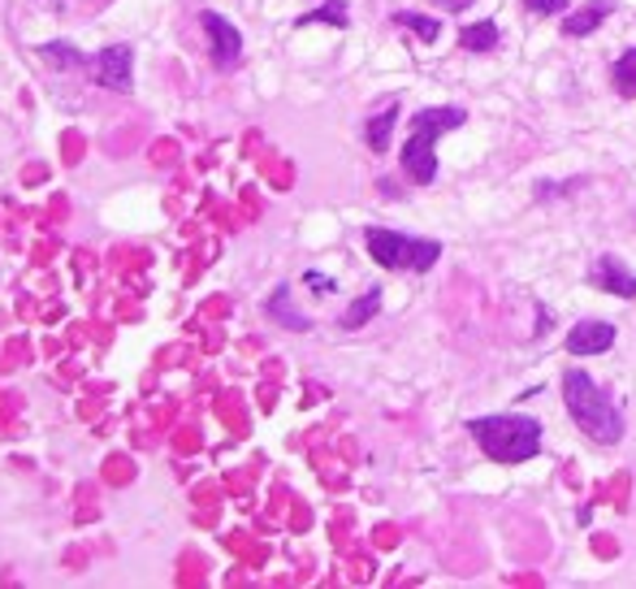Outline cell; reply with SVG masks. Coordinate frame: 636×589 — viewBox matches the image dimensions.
I'll use <instances>...</instances> for the list:
<instances>
[{"label":"cell","instance_id":"cell-17","mask_svg":"<svg viewBox=\"0 0 636 589\" xmlns=\"http://www.w3.org/2000/svg\"><path fill=\"white\" fill-rule=\"evenodd\" d=\"M44 61H52V65H65V70H79V65H87V56L83 52H74L70 44H44Z\"/></svg>","mask_w":636,"mask_h":589},{"label":"cell","instance_id":"cell-14","mask_svg":"<svg viewBox=\"0 0 636 589\" xmlns=\"http://www.w3.org/2000/svg\"><path fill=\"white\" fill-rule=\"evenodd\" d=\"M611 83L624 100H636V49H628L611 65Z\"/></svg>","mask_w":636,"mask_h":589},{"label":"cell","instance_id":"cell-2","mask_svg":"<svg viewBox=\"0 0 636 589\" xmlns=\"http://www.w3.org/2000/svg\"><path fill=\"white\" fill-rule=\"evenodd\" d=\"M468 430L493 464H529L541 451V425L533 416L498 412V416H477Z\"/></svg>","mask_w":636,"mask_h":589},{"label":"cell","instance_id":"cell-20","mask_svg":"<svg viewBox=\"0 0 636 589\" xmlns=\"http://www.w3.org/2000/svg\"><path fill=\"white\" fill-rule=\"evenodd\" d=\"M434 4H438V9H446V13H459V9H468L472 0H434Z\"/></svg>","mask_w":636,"mask_h":589},{"label":"cell","instance_id":"cell-8","mask_svg":"<svg viewBox=\"0 0 636 589\" xmlns=\"http://www.w3.org/2000/svg\"><path fill=\"white\" fill-rule=\"evenodd\" d=\"M611 347H615V326L611 321H581L567 334L572 355H597V351H611Z\"/></svg>","mask_w":636,"mask_h":589},{"label":"cell","instance_id":"cell-9","mask_svg":"<svg viewBox=\"0 0 636 589\" xmlns=\"http://www.w3.org/2000/svg\"><path fill=\"white\" fill-rule=\"evenodd\" d=\"M606 13H611V0H597V4H585V9L567 13V18H563V35L581 40V35H588V31H597V27L606 22Z\"/></svg>","mask_w":636,"mask_h":589},{"label":"cell","instance_id":"cell-15","mask_svg":"<svg viewBox=\"0 0 636 589\" xmlns=\"http://www.w3.org/2000/svg\"><path fill=\"white\" fill-rule=\"evenodd\" d=\"M269 317L286 321V330H312V321H307L303 312H294V308H291V291H286V287L269 299Z\"/></svg>","mask_w":636,"mask_h":589},{"label":"cell","instance_id":"cell-1","mask_svg":"<svg viewBox=\"0 0 636 589\" xmlns=\"http://www.w3.org/2000/svg\"><path fill=\"white\" fill-rule=\"evenodd\" d=\"M563 403H567V412H572V421L585 438L602 442V446H615L624 438V407L602 391L585 369L563 373Z\"/></svg>","mask_w":636,"mask_h":589},{"label":"cell","instance_id":"cell-6","mask_svg":"<svg viewBox=\"0 0 636 589\" xmlns=\"http://www.w3.org/2000/svg\"><path fill=\"white\" fill-rule=\"evenodd\" d=\"M588 282H593L597 291L619 294V299H636V273L619 256H597L593 269H588Z\"/></svg>","mask_w":636,"mask_h":589},{"label":"cell","instance_id":"cell-13","mask_svg":"<svg viewBox=\"0 0 636 589\" xmlns=\"http://www.w3.org/2000/svg\"><path fill=\"white\" fill-rule=\"evenodd\" d=\"M398 27H407V31H416L425 44H434L441 35V22L438 18H429V13H411V9H398V13H390Z\"/></svg>","mask_w":636,"mask_h":589},{"label":"cell","instance_id":"cell-16","mask_svg":"<svg viewBox=\"0 0 636 589\" xmlns=\"http://www.w3.org/2000/svg\"><path fill=\"white\" fill-rule=\"evenodd\" d=\"M312 22H330V27H346L351 18H346V4H343V0H330V4H321V9H312V13H303V18H299V27H312Z\"/></svg>","mask_w":636,"mask_h":589},{"label":"cell","instance_id":"cell-5","mask_svg":"<svg viewBox=\"0 0 636 589\" xmlns=\"http://www.w3.org/2000/svg\"><path fill=\"white\" fill-rule=\"evenodd\" d=\"M199 22H204V35H208V49H212V65L217 70H234L239 61H243V35H239V27L234 22H226L221 13H199Z\"/></svg>","mask_w":636,"mask_h":589},{"label":"cell","instance_id":"cell-19","mask_svg":"<svg viewBox=\"0 0 636 589\" xmlns=\"http://www.w3.org/2000/svg\"><path fill=\"white\" fill-rule=\"evenodd\" d=\"M563 4H567V0H524L529 13H563Z\"/></svg>","mask_w":636,"mask_h":589},{"label":"cell","instance_id":"cell-12","mask_svg":"<svg viewBox=\"0 0 636 589\" xmlns=\"http://www.w3.org/2000/svg\"><path fill=\"white\" fill-rule=\"evenodd\" d=\"M459 49L468 52H493L498 49V27L493 22H472L459 31Z\"/></svg>","mask_w":636,"mask_h":589},{"label":"cell","instance_id":"cell-3","mask_svg":"<svg viewBox=\"0 0 636 589\" xmlns=\"http://www.w3.org/2000/svg\"><path fill=\"white\" fill-rule=\"evenodd\" d=\"M468 122V113L463 108H420L416 113V122H411V140L403 147V169H407V178L411 183H420V187H429L434 178H438V140L446 131H459Z\"/></svg>","mask_w":636,"mask_h":589},{"label":"cell","instance_id":"cell-11","mask_svg":"<svg viewBox=\"0 0 636 589\" xmlns=\"http://www.w3.org/2000/svg\"><path fill=\"white\" fill-rule=\"evenodd\" d=\"M382 312V287H373V291H364L351 308L343 312V330H359V326H368L373 317Z\"/></svg>","mask_w":636,"mask_h":589},{"label":"cell","instance_id":"cell-7","mask_svg":"<svg viewBox=\"0 0 636 589\" xmlns=\"http://www.w3.org/2000/svg\"><path fill=\"white\" fill-rule=\"evenodd\" d=\"M131 65H135V52L126 49V44L104 49L96 56L100 83H104V87H113V92H126V87H131Z\"/></svg>","mask_w":636,"mask_h":589},{"label":"cell","instance_id":"cell-4","mask_svg":"<svg viewBox=\"0 0 636 589\" xmlns=\"http://www.w3.org/2000/svg\"><path fill=\"white\" fill-rule=\"evenodd\" d=\"M364 244H368V256H373L382 269H416V273H425V269L438 265V256H441L438 239H407V235L382 230V226H368Z\"/></svg>","mask_w":636,"mask_h":589},{"label":"cell","instance_id":"cell-18","mask_svg":"<svg viewBox=\"0 0 636 589\" xmlns=\"http://www.w3.org/2000/svg\"><path fill=\"white\" fill-rule=\"evenodd\" d=\"M303 282H307V287H316V294L334 291V278H325V273H316V269H307V273H303Z\"/></svg>","mask_w":636,"mask_h":589},{"label":"cell","instance_id":"cell-10","mask_svg":"<svg viewBox=\"0 0 636 589\" xmlns=\"http://www.w3.org/2000/svg\"><path fill=\"white\" fill-rule=\"evenodd\" d=\"M394 122H398V104L390 100V108H382L377 117H368V126H364V140L373 152H390V135H394Z\"/></svg>","mask_w":636,"mask_h":589}]
</instances>
